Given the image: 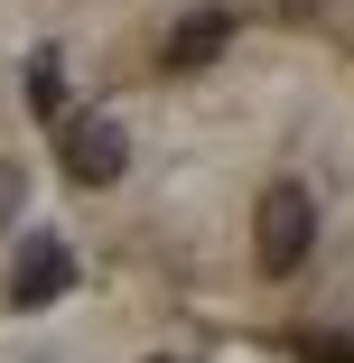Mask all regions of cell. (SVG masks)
Wrapping results in <instances>:
<instances>
[{
  "instance_id": "obj_2",
  "label": "cell",
  "mask_w": 354,
  "mask_h": 363,
  "mask_svg": "<svg viewBox=\"0 0 354 363\" xmlns=\"http://www.w3.org/2000/svg\"><path fill=\"white\" fill-rule=\"evenodd\" d=\"M121 168H131V130L112 112H75L65 121V177L75 186H112Z\"/></svg>"
},
{
  "instance_id": "obj_6",
  "label": "cell",
  "mask_w": 354,
  "mask_h": 363,
  "mask_svg": "<svg viewBox=\"0 0 354 363\" xmlns=\"http://www.w3.org/2000/svg\"><path fill=\"white\" fill-rule=\"evenodd\" d=\"M19 205H28V177H19V159H0V233L19 224Z\"/></svg>"
},
{
  "instance_id": "obj_8",
  "label": "cell",
  "mask_w": 354,
  "mask_h": 363,
  "mask_svg": "<svg viewBox=\"0 0 354 363\" xmlns=\"http://www.w3.org/2000/svg\"><path fill=\"white\" fill-rule=\"evenodd\" d=\"M280 19H317V0H280Z\"/></svg>"
},
{
  "instance_id": "obj_4",
  "label": "cell",
  "mask_w": 354,
  "mask_h": 363,
  "mask_svg": "<svg viewBox=\"0 0 354 363\" xmlns=\"http://www.w3.org/2000/svg\"><path fill=\"white\" fill-rule=\"evenodd\" d=\"M224 38H233V10H187L177 28H168V75H196V65H215L224 56Z\"/></svg>"
},
{
  "instance_id": "obj_1",
  "label": "cell",
  "mask_w": 354,
  "mask_h": 363,
  "mask_svg": "<svg viewBox=\"0 0 354 363\" xmlns=\"http://www.w3.org/2000/svg\"><path fill=\"white\" fill-rule=\"evenodd\" d=\"M308 242H317V196L308 186H261V214H252V261L270 270V279H289L299 261H308Z\"/></svg>"
},
{
  "instance_id": "obj_3",
  "label": "cell",
  "mask_w": 354,
  "mask_h": 363,
  "mask_svg": "<svg viewBox=\"0 0 354 363\" xmlns=\"http://www.w3.org/2000/svg\"><path fill=\"white\" fill-rule=\"evenodd\" d=\"M75 289V252L56 233H19V261H10V308H56Z\"/></svg>"
},
{
  "instance_id": "obj_7",
  "label": "cell",
  "mask_w": 354,
  "mask_h": 363,
  "mask_svg": "<svg viewBox=\"0 0 354 363\" xmlns=\"http://www.w3.org/2000/svg\"><path fill=\"white\" fill-rule=\"evenodd\" d=\"M308 363H354V335H299Z\"/></svg>"
},
{
  "instance_id": "obj_5",
  "label": "cell",
  "mask_w": 354,
  "mask_h": 363,
  "mask_svg": "<svg viewBox=\"0 0 354 363\" xmlns=\"http://www.w3.org/2000/svg\"><path fill=\"white\" fill-rule=\"evenodd\" d=\"M28 112H47V121L65 112V56H56V47L28 56Z\"/></svg>"
}]
</instances>
